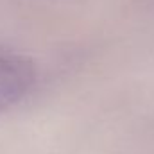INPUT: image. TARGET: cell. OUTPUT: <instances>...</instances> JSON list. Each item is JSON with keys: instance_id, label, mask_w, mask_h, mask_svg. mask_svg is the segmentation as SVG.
Here are the masks:
<instances>
[{"instance_id": "6da1fadb", "label": "cell", "mask_w": 154, "mask_h": 154, "mask_svg": "<svg viewBox=\"0 0 154 154\" xmlns=\"http://www.w3.org/2000/svg\"><path fill=\"white\" fill-rule=\"evenodd\" d=\"M36 82L34 61L0 45V113L23 100Z\"/></svg>"}]
</instances>
